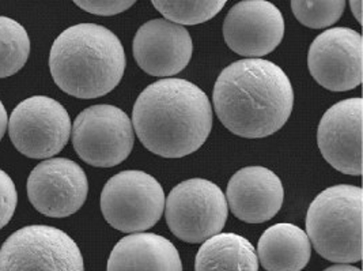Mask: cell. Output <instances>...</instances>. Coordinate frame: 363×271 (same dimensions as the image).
<instances>
[{
    "instance_id": "1",
    "label": "cell",
    "mask_w": 363,
    "mask_h": 271,
    "mask_svg": "<svg viewBox=\"0 0 363 271\" xmlns=\"http://www.w3.org/2000/svg\"><path fill=\"white\" fill-rule=\"evenodd\" d=\"M213 100L218 119L230 133L259 139L286 124L294 106V89L275 63L242 59L220 72Z\"/></svg>"
},
{
    "instance_id": "2",
    "label": "cell",
    "mask_w": 363,
    "mask_h": 271,
    "mask_svg": "<svg viewBox=\"0 0 363 271\" xmlns=\"http://www.w3.org/2000/svg\"><path fill=\"white\" fill-rule=\"evenodd\" d=\"M133 126L147 150L165 158H182L207 140L213 128V108L195 84L167 78L140 93L133 105Z\"/></svg>"
},
{
    "instance_id": "3",
    "label": "cell",
    "mask_w": 363,
    "mask_h": 271,
    "mask_svg": "<svg viewBox=\"0 0 363 271\" xmlns=\"http://www.w3.org/2000/svg\"><path fill=\"white\" fill-rule=\"evenodd\" d=\"M50 68L55 84L67 94L83 100L99 99L120 84L125 70V52L109 29L79 23L55 40Z\"/></svg>"
},
{
    "instance_id": "4",
    "label": "cell",
    "mask_w": 363,
    "mask_h": 271,
    "mask_svg": "<svg viewBox=\"0 0 363 271\" xmlns=\"http://www.w3.org/2000/svg\"><path fill=\"white\" fill-rule=\"evenodd\" d=\"M363 191L339 184L320 192L306 214V235L314 250L335 263L362 260Z\"/></svg>"
},
{
    "instance_id": "5",
    "label": "cell",
    "mask_w": 363,
    "mask_h": 271,
    "mask_svg": "<svg viewBox=\"0 0 363 271\" xmlns=\"http://www.w3.org/2000/svg\"><path fill=\"white\" fill-rule=\"evenodd\" d=\"M164 188L142 170L115 175L101 192L104 219L124 233H142L161 220L165 209Z\"/></svg>"
},
{
    "instance_id": "6",
    "label": "cell",
    "mask_w": 363,
    "mask_h": 271,
    "mask_svg": "<svg viewBox=\"0 0 363 271\" xmlns=\"http://www.w3.org/2000/svg\"><path fill=\"white\" fill-rule=\"evenodd\" d=\"M229 206L223 191L206 179H189L174 187L165 201L169 229L185 243H204L220 233Z\"/></svg>"
},
{
    "instance_id": "7",
    "label": "cell",
    "mask_w": 363,
    "mask_h": 271,
    "mask_svg": "<svg viewBox=\"0 0 363 271\" xmlns=\"http://www.w3.org/2000/svg\"><path fill=\"white\" fill-rule=\"evenodd\" d=\"M72 146L83 161L97 168H112L128 158L135 134L130 116L115 105H93L74 121Z\"/></svg>"
},
{
    "instance_id": "8",
    "label": "cell",
    "mask_w": 363,
    "mask_h": 271,
    "mask_svg": "<svg viewBox=\"0 0 363 271\" xmlns=\"http://www.w3.org/2000/svg\"><path fill=\"white\" fill-rule=\"evenodd\" d=\"M0 271H84V265L79 247L66 232L30 225L3 243Z\"/></svg>"
},
{
    "instance_id": "9",
    "label": "cell",
    "mask_w": 363,
    "mask_h": 271,
    "mask_svg": "<svg viewBox=\"0 0 363 271\" xmlns=\"http://www.w3.org/2000/svg\"><path fill=\"white\" fill-rule=\"evenodd\" d=\"M71 130L66 108L47 96H33L19 102L9 119V134L16 149L35 160L62 152Z\"/></svg>"
},
{
    "instance_id": "10",
    "label": "cell",
    "mask_w": 363,
    "mask_h": 271,
    "mask_svg": "<svg viewBox=\"0 0 363 271\" xmlns=\"http://www.w3.org/2000/svg\"><path fill=\"white\" fill-rule=\"evenodd\" d=\"M308 66L315 82L330 92H347L362 84V35L348 28H333L314 38Z\"/></svg>"
},
{
    "instance_id": "11",
    "label": "cell",
    "mask_w": 363,
    "mask_h": 271,
    "mask_svg": "<svg viewBox=\"0 0 363 271\" xmlns=\"http://www.w3.org/2000/svg\"><path fill=\"white\" fill-rule=\"evenodd\" d=\"M89 194L84 170L72 160L50 158L29 175L28 197L34 209L52 219H66L82 207Z\"/></svg>"
},
{
    "instance_id": "12",
    "label": "cell",
    "mask_w": 363,
    "mask_h": 271,
    "mask_svg": "<svg viewBox=\"0 0 363 271\" xmlns=\"http://www.w3.org/2000/svg\"><path fill=\"white\" fill-rule=\"evenodd\" d=\"M284 35L281 10L265 0H245L233 6L223 22V37L231 51L262 59L279 45Z\"/></svg>"
},
{
    "instance_id": "13",
    "label": "cell",
    "mask_w": 363,
    "mask_h": 271,
    "mask_svg": "<svg viewBox=\"0 0 363 271\" xmlns=\"http://www.w3.org/2000/svg\"><path fill=\"white\" fill-rule=\"evenodd\" d=\"M363 100L348 99L335 104L324 114L317 130L323 157L335 170L362 175Z\"/></svg>"
},
{
    "instance_id": "14",
    "label": "cell",
    "mask_w": 363,
    "mask_h": 271,
    "mask_svg": "<svg viewBox=\"0 0 363 271\" xmlns=\"http://www.w3.org/2000/svg\"><path fill=\"white\" fill-rule=\"evenodd\" d=\"M138 66L152 77H172L188 66L194 44L188 31L162 18L142 25L133 38Z\"/></svg>"
},
{
    "instance_id": "15",
    "label": "cell",
    "mask_w": 363,
    "mask_h": 271,
    "mask_svg": "<svg viewBox=\"0 0 363 271\" xmlns=\"http://www.w3.org/2000/svg\"><path fill=\"white\" fill-rule=\"evenodd\" d=\"M225 197L231 213L238 220L262 223L279 213L284 201V188L272 170L247 167L233 175Z\"/></svg>"
},
{
    "instance_id": "16",
    "label": "cell",
    "mask_w": 363,
    "mask_h": 271,
    "mask_svg": "<svg viewBox=\"0 0 363 271\" xmlns=\"http://www.w3.org/2000/svg\"><path fill=\"white\" fill-rule=\"evenodd\" d=\"M106 271H182L174 244L155 233H131L112 250Z\"/></svg>"
},
{
    "instance_id": "17",
    "label": "cell",
    "mask_w": 363,
    "mask_h": 271,
    "mask_svg": "<svg viewBox=\"0 0 363 271\" xmlns=\"http://www.w3.org/2000/svg\"><path fill=\"white\" fill-rule=\"evenodd\" d=\"M256 254L267 271H301L311 260L312 244L297 225L275 223L262 235Z\"/></svg>"
},
{
    "instance_id": "18",
    "label": "cell",
    "mask_w": 363,
    "mask_h": 271,
    "mask_svg": "<svg viewBox=\"0 0 363 271\" xmlns=\"http://www.w3.org/2000/svg\"><path fill=\"white\" fill-rule=\"evenodd\" d=\"M195 271H259V259L248 238L218 233L199 248Z\"/></svg>"
},
{
    "instance_id": "19",
    "label": "cell",
    "mask_w": 363,
    "mask_h": 271,
    "mask_svg": "<svg viewBox=\"0 0 363 271\" xmlns=\"http://www.w3.org/2000/svg\"><path fill=\"white\" fill-rule=\"evenodd\" d=\"M30 40L17 21L0 17V78L17 74L29 59Z\"/></svg>"
},
{
    "instance_id": "20",
    "label": "cell",
    "mask_w": 363,
    "mask_h": 271,
    "mask_svg": "<svg viewBox=\"0 0 363 271\" xmlns=\"http://www.w3.org/2000/svg\"><path fill=\"white\" fill-rule=\"evenodd\" d=\"M225 0H204V1H167L154 0L152 6L176 25H199L214 18L223 7Z\"/></svg>"
},
{
    "instance_id": "21",
    "label": "cell",
    "mask_w": 363,
    "mask_h": 271,
    "mask_svg": "<svg viewBox=\"0 0 363 271\" xmlns=\"http://www.w3.org/2000/svg\"><path fill=\"white\" fill-rule=\"evenodd\" d=\"M346 4L345 0H296L291 1V10L299 23L312 29H325L340 19Z\"/></svg>"
},
{
    "instance_id": "22",
    "label": "cell",
    "mask_w": 363,
    "mask_h": 271,
    "mask_svg": "<svg viewBox=\"0 0 363 271\" xmlns=\"http://www.w3.org/2000/svg\"><path fill=\"white\" fill-rule=\"evenodd\" d=\"M17 204V188L14 182L4 170H0V229L11 221Z\"/></svg>"
},
{
    "instance_id": "23",
    "label": "cell",
    "mask_w": 363,
    "mask_h": 271,
    "mask_svg": "<svg viewBox=\"0 0 363 271\" xmlns=\"http://www.w3.org/2000/svg\"><path fill=\"white\" fill-rule=\"evenodd\" d=\"M75 4L90 14L111 17L131 9L135 1L133 0H78L75 1Z\"/></svg>"
},
{
    "instance_id": "24",
    "label": "cell",
    "mask_w": 363,
    "mask_h": 271,
    "mask_svg": "<svg viewBox=\"0 0 363 271\" xmlns=\"http://www.w3.org/2000/svg\"><path fill=\"white\" fill-rule=\"evenodd\" d=\"M9 128V116H7V111L3 105V102L0 101V140L3 139V136L6 134V130Z\"/></svg>"
},
{
    "instance_id": "25",
    "label": "cell",
    "mask_w": 363,
    "mask_h": 271,
    "mask_svg": "<svg viewBox=\"0 0 363 271\" xmlns=\"http://www.w3.org/2000/svg\"><path fill=\"white\" fill-rule=\"evenodd\" d=\"M350 7L351 11L354 14V17L357 18V21L362 25V1H350Z\"/></svg>"
},
{
    "instance_id": "26",
    "label": "cell",
    "mask_w": 363,
    "mask_h": 271,
    "mask_svg": "<svg viewBox=\"0 0 363 271\" xmlns=\"http://www.w3.org/2000/svg\"><path fill=\"white\" fill-rule=\"evenodd\" d=\"M324 271H362L355 266H350V265H345V263H337L335 266H330L328 269H325Z\"/></svg>"
}]
</instances>
